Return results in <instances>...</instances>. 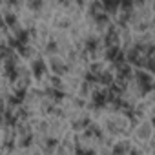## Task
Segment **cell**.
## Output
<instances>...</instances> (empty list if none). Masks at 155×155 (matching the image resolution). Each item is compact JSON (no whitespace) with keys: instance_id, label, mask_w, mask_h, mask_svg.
<instances>
[{"instance_id":"6","label":"cell","mask_w":155,"mask_h":155,"mask_svg":"<svg viewBox=\"0 0 155 155\" xmlns=\"http://www.w3.org/2000/svg\"><path fill=\"white\" fill-rule=\"evenodd\" d=\"M84 135H86V137H95V139H99V140L104 137L102 130H101L99 126H95V124H90V126L84 130Z\"/></svg>"},{"instance_id":"11","label":"cell","mask_w":155,"mask_h":155,"mask_svg":"<svg viewBox=\"0 0 155 155\" xmlns=\"http://www.w3.org/2000/svg\"><path fill=\"white\" fill-rule=\"evenodd\" d=\"M135 77H137V81H139V84H146V82H153V79H151V75H150V71H144V69H140V71H137V73H135Z\"/></svg>"},{"instance_id":"26","label":"cell","mask_w":155,"mask_h":155,"mask_svg":"<svg viewBox=\"0 0 155 155\" xmlns=\"http://www.w3.org/2000/svg\"><path fill=\"white\" fill-rule=\"evenodd\" d=\"M46 49H48L49 53L57 51V42H55V40H49V42H48V46H46Z\"/></svg>"},{"instance_id":"5","label":"cell","mask_w":155,"mask_h":155,"mask_svg":"<svg viewBox=\"0 0 155 155\" xmlns=\"http://www.w3.org/2000/svg\"><path fill=\"white\" fill-rule=\"evenodd\" d=\"M91 101H93V106L95 108H104L108 104V95L104 91H95L93 97H91Z\"/></svg>"},{"instance_id":"9","label":"cell","mask_w":155,"mask_h":155,"mask_svg":"<svg viewBox=\"0 0 155 155\" xmlns=\"http://www.w3.org/2000/svg\"><path fill=\"white\" fill-rule=\"evenodd\" d=\"M117 38H119L117 29H115V28H110L108 33H106V38H104V44H106V46H113V44L117 42Z\"/></svg>"},{"instance_id":"2","label":"cell","mask_w":155,"mask_h":155,"mask_svg":"<svg viewBox=\"0 0 155 155\" xmlns=\"http://www.w3.org/2000/svg\"><path fill=\"white\" fill-rule=\"evenodd\" d=\"M26 97H28V90H26V88H20V90L15 91V95L8 97V104H9V106H18V104L24 102Z\"/></svg>"},{"instance_id":"3","label":"cell","mask_w":155,"mask_h":155,"mask_svg":"<svg viewBox=\"0 0 155 155\" xmlns=\"http://www.w3.org/2000/svg\"><path fill=\"white\" fill-rule=\"evenodd\" d=\"M117 75H119V81H128L130 77L133 75V71H131V66H130L128 62H124V64L117 66Z\"/></svg>"},{"instance_id":"21","label":"cell","mask_w":155,"mask_h":155,"mask_svg":"<svg viewBox=\"0 0 155 155\" xmlns=\"http://www.w3.org/2000/svg\"><path fill=\"white\" fill-rule=\"evenodd\" d=\"M130 150H131V148H130L128 144H117V146H113L111 151H113V153H128Z\"/></svg>"},{"instance_id":"20","label":"cell","mask_w":155,"mask_h":155,"mask_svg":"<svg viewBox=\"0 0 155 155\" xmlns=\"http://www.w3.org/2000/svg\"><path fill=\"white\" fill-rule=\"evenodd\" d=\"M20 144H22L24 148H29V146L33 144V135H31L29 131H28V133H24V135H22V139H20Z\"/></svg>"},{"instance_id":"4","label":"cell","mask_w":155,"mask_h":155,"mask_svg":"<svg viewBox=\"0 0 155 155\" xmlns=\"http://www.w3.org/2000/svg\"><path fill=\"white\" fill-rule=\"evenodd\" d=\"M44 93H46V95H48L51 101H55V102H60V101L66 97V93L62 91V88H53V86H51L49 90H46Z\"/></svg>"},{"instance_id":"24","label":"cell","mask_w":155,"mask_h":155,"mask_svg":"<svg viewBox=\"0 0 155 155\" xmlns=\"http://www.w3.org/2000/svg\"><path fill=\"white\" fill-rule=\"evenodd\" d=\"M29 8L31 9H40L42 8V0H29Z\"/></svg>"},{"instance_id":"18","label":"cell","mask_w":155,"mask_h":155,"mask_svg":"<svg viewBox=\"0 0 155 155\" xmlns=\"http://www.w3.org/2000/svg\"><path fill=\"white\" fill-rule=\"evenodd\" d=\"M93 17H95V20H97L99 24H108V22H110V17H108V13H106L104 9L99 11V13H95Z\"/></svg>"},{"instance_id":"1","label":"cell","mask_w":155,"mask_h":155,"mask_svg":"<svg viewBox=\"0 0 155 155\" xmlns=\"http://www.w3.org/2000/svg\"><path fill=\"white\" fill-rule=\"evenodd\" d=\"M106 58H108L110 62H113L115 66H120V64L126 62V53H122V51L113 44V46H108V49H106Z\"/></svg>"},{"instance_id":"8","label":"cell","mask_w":155,"mask_h":155,"mask_svg":"<svg viewBox=\"0 0 155 155\" xmlns=\"http://www.w3.org/2000/svg\"><path fill=\"white\" fill-rule=\"evenodd\" d=\"M111 81H113V77H111L110 71H99V73H97V82H101V84H104V86H110Z\"/></svg>"},{"instance_id":"17","label":"cell","mask_w":155,"mask_h":155,"mask_svg":"<svg viewBox=\"0 0 155 155\" xmlns=\"http://www.w3.org/2000/svg\"><path fill=\"white\" fill-rule=\"evenodd\" d=\"M133 4H135V0H119V6L122 8V11H124V13H131Z\"/></svg>"},{"instance_id":"29","label":"cell","mask_w":155,"mask_h":155,"mask_svg":"<svg viewBox=\"0 0 155 155\" xmlns=\"http://www.w3.org/2000/svg\"><path fill=\"white\" fill-rule=\"evenodd\" d=\"M6 2H8L9 6H17V4H18V0H6Z\"/></svg>"},{"instance_id":"25","label":"cell","mask_w":155,"mask_h":155,"mask_svg":"<svg viewBox=\"0 0 155 155\" xmlns=\"http://www.w3.org/2000/svg\"><path fill=\"white\" fill-rule=\"evenodd\" d=\"M51 86H53V88H62L60 77H51Z\"/></svg>"},{"instance_id":"12","label":"cell","mask_w":155,"mask_h":155,"mask_svg":"<svg viewBox=\"0 0 155 155\" xmlns=\"http://www.w3.org/2000/svg\"><path fill=\"white\" fill-rule=\"evenodd\" d=\"M97 48H99L97 37H88L86 38V53H93V51H97Z\"/></svg>"},{"instance_id":"7","label":"cell","mask_w":155,"mask_h":155,"mask_svg":"<svg viewBox=\"0 0 155 155\" xmlns=\"http://www.w3.org/2000/svg\"><path fill=\"white\" fill-rule=\"evenodd\" d=\"M31 68H33V75L37 77V79H40V77H42V75L46 73V62H44L42 58H38V60H35Z\"/></svg>"},{"instance_id":"14","label":"cell","mask_w":155,"mask_h":155,"mask_svg":"<svg viewBox=\"0 0 155 155\" xmlns=\"http://www.w3.org/2000/svg\"><path fill=\"white\" fill-rule=\"evenodd\" d=\"M51 68H53V71L58 73V75L64 73V71H68V66H66L64 62H60L58 58H53V60H51Z\"/></svg>"},{"instance_id":"10","label":"cell","mask_w":155,"mask_h":155,"mask_svg":"<svg viewBox=\"0 0 155 155\" xmlns=\"http://www.w3.org/2000/svg\"><path fill=\"white\" fill-rule=\"evenodd\" d=\"M17 120H18L17 113H13L11 110H4V122L8 126H17Z\"/></svg>"},{"instance_id":"13","label":"cell","mask_w":155,"mask_h":155,"mask_svg":"<svg viewBox=\"0 0 155 155\" xmlns=\"http://www.w3.org/2000/svg\"><path fill=\"white\" fill-rule=\"evenodd\" d=\"M33 33V29H20L18 33H17V40L20 42V44H28V40H29V35Z\"/></svg>"},{"instance_id":"23","label":"cell","mask_w":155,"mask_h":155,"mask_svg":"<svg viewBox=\"0 0 155 155\" xmlns=\"http://www.w3.org/2000/svg\"><path fill=\"white\" fill-rule=\"evenodd\" d=\"M99 11H102V2H101V0H95V2L91 4V15H95Z\"/></svg>"},{"instance_id":"22","label":"cell","mask_w":155,"mask_h":155,"mask_svg":"<svg viewBox=\"0 0 155 155\" xmlns=\"http://www.w3.org/2000/svg\"><path fill=\"white\" fill-rule=\"evenodd\" d=\"M84 81H86L88 84H91V82H97V73H93V71H86V75H84Z\"/></svg>"},{"instance_id":"28","label":"cell","mask_w":155,"mask_h":155,"mask_svg":"<svg viewBox=\"0 0 155 155\" xmlns=\"http://www.w3.org/2000/svg\"><path fill=\"white\" fill-rule=\"evenodd\" d=\"M140 135H142V137H148V135H150V126H146V128L140 131Z\"/></svg>"},{"instance_id":"15","label":"cell","mask_w":155,"mask_h":155,"mask_svg":"<svg viewBox=\"0 0 155 155\" xmlns=\"http://www.w3.org/2000/svg\"><path fill=\"white\" fill-rule=\"evenodd\" d=\"M2 20H4V24H6V26H9V28H15V26L18 24V20H17V15H15V13H6V15L2 17Z\"/></svg>"},{"instance_id":"27","label":"cell","mask_w":155,"mask_h":155,"mask_svg":"<svg viewBox=\"0 0 155 155\" xmlns=\"http://www.w3.org/2000/svg\"><path fill=\"white\" fill-rule=\"evenodd\" d=\"M90 71H93V73H99V71H101V64H91Z\"/></svg>"},{"instance_id":"19","label":"cell","mask_w":155,"mask_h":155,"mask_svg":"<svg viewBox=\"0 0 155 155\" xmlns=\"http://www.w3.org/2000/svg\"><path fill=\"white\" fill-rule=\"evenodd\" d=\"M90 124H91V120H90L88 117H84V119H81V120H77V122L73 124V128H75V130H86Z\"/></svg>"},{"instance_id":"16","label":"cell","mask_w":155,"mask_h":155,"mask_svg":"<svg viewBox=\"0 0 155 155\" xmlns=\"http://www.w3.org/2000/svg\"><path fill=\"white\" fill-rule=\"evenodd\" d=\"M57 144H58V140H57L55 137H48V139L44 140V150H46V151H53V150L57 148Z\"/></svg>"}]
</instances>
